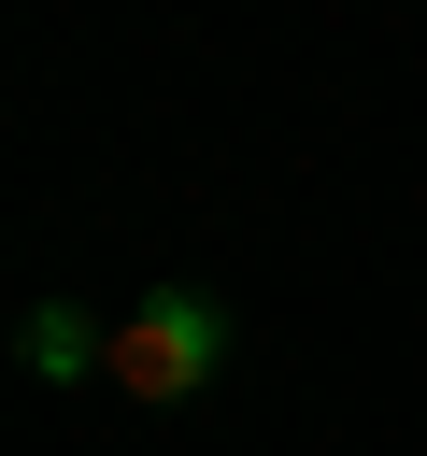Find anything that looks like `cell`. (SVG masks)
Here are the masks:
<instances>
[{
	"instance_id": "cell-1",
	"label": "cell",
	"mask_w": 427,
	"mask_h": 456,
	"mask_svg": "<svg viewBox=\"0 0 427 456\" xmlns=\"http://www.w3.org/2000/svg\"><path fill=\"white\" fill-rule=\"evenodd\" d=\"M100 370H114V399H199V385L228 370V299H199V285H157V299H128Z\"/></svg>"
},
{
	"instance_id": "cell-2",
	"label": "cell",
	"mask_w": 427,
	"mask_h": 456,
	"mask_svg": "<svg viewBox=\"0 0 427 456\" xmlns=\"http://www.w3.org/2000/svg\"><path fill=\"white\" fill-rule=\"evenodd\" d=\"M14 342H28V370H43V385H85V370H100V356H114V328H100V314H85V299H43V314H28V328H14Z\"/></svg>"
}]
</instances>
